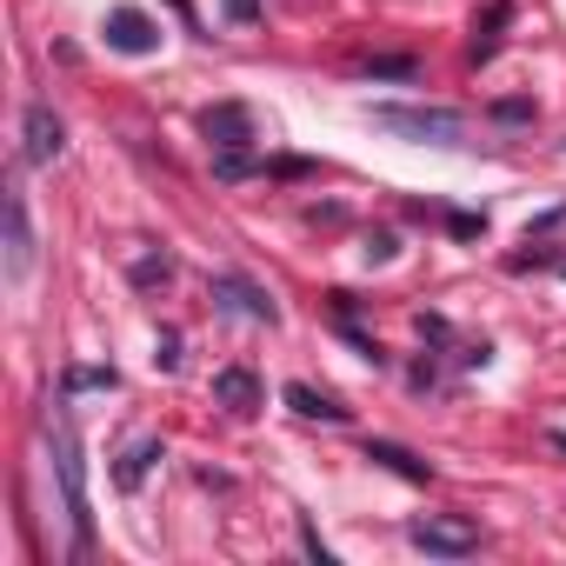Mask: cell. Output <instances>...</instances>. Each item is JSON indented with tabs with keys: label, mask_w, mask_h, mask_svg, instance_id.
Instances as JSON below:
<instances>
[{
	"label": "cell",
	"mask_w": 566,
	"mask_h": 566,
	"mask_svg": "<svg viewBox=\"0 0 566 566\" xmlns=\"http://www.w3.org/2000/svg\"><path fill=\"white\" fill-rule=\"evenodd\" d=\"M54 433V473H61V493H67V520H74V546L87 553L94 546V506H87V460H81V440H74V420L54 413L48 420Z\"/></svg>",
	"instance_id": "cell-1"
},
{
	"label": "cell",
	"mask_w": 566,
	"mask_h": 566,
	"mask_svg": "<svg viewBox=\"0 0 566 566\" xmlns=\"http://www.w3.org/2000/svg\"><path fill=\"white\" fill-rule=\"evenodd\" d=\"M367 120L420 147H467V114H447V107H367Z\"/></svg>",
	"instance_id": "cell-2"
},
{
	"label": "cell",
	"mask_w": 566,
	"mask_h": 566,
	"mask_svg": "<svg viewBox=\"0 0 566 566\" xmlns=\"http://www.w3.org/2000/svg\"><path fill=\"white\" fill-rule=\"evenodd\" d=\"M407 539H413L420 553H440V559H467V553L480 546V526H473V520H447V513H427V520H413V526H407Z\"/></svg>",
	"instance_id": "cell-3"
},
{
	"label": "cell",
	"mask_w": 566,
	"mask_h": 566,
	"mask_svg": "<svg viewBox=\"0 0 566 566\" xmlns=\"http://www.w3.org/2000/svg\"><path fill=\"white\" fill-rule=\"evenodd\" d=\"M207 294L220 301V307H233V314H247L253 327H280V307L266 301V287H253L247 273H213L207 280Z\"/></svg>",
	"instance_id": "cell-4"
},
{
	"label": "cell",
	"mask_w": 566,
	"mask_h": 566,
	"mask_svg": "<svg viewBox=\"0 0 566 566\" xmlns=\"http://www.w3.org/2000/svg\"><path fill=\"white\" fill-rule=\"evenodd\" d=\"M21 154H28V167H48V160H61V147H67V127H61V114L48 107V101H34L28 107V120H21Z\"/></svg>",
	"instance_id": "cell-5"
},
{
	"label": "cell",
	"mask_w": 566,
	"mask_h": 566,
	"mask_svg": "<svg viewBox=\"0 0 566 566\" xmlns=\"http://www.w3.org/2000/svg\"><path fill=\"white\" fill-rule=\"evenodd\" d=\"M200 134L227 154V147H253V114L240 107V101H220V107H207L200 114Z\"/></svg>",
	"instance_id": "cell-6"
},
{
	"label": "cell",
	"mask_w": 566,
	"mask_h": 566,
	"mask_svg": "<svg viewBox=\"0 0 566 566\" xmlns=\"http://www.w3.org/2000/svg\"><path fill=\"white\" fill-rule=\"evenodd\" d=\"M260 400H266V394H260L253 367H220V374H213V407H227V413L247 420V413H260Z\"/></svg>",
	"instance_id": "cell-7"
},
{
	"label": "cell",
	"mask_w": 566,
	"mask_h": 566,
	"mask_svg": "<svg viewBox=\"0 0 566 566\" xmlns=\"http://www.w3.org/2000/svg\"><path fill=\"white\" fill-rule=\"evenodd\" d=\"M107 48H114V54H154V48H160V34H154V21H147V14L114 8V14H107Z\"/></svg>",
	"instance_id": "cell-8"
},
{
	"label": "cell",
	"mask_w": 566,
	"mask_h": 566,
	"mask_svg": "<svg viewBox=\"0 0 566 566\" xmlns=\"http://www.w3.org/2000/svg\"><path fill=\"white\" fill-rule=\"evenodd\" d=\"M34 266V227H28V200L8 193V280H28Z\"/></svg>",
	"instance_id": "cell-9"
},
{
	"label": "cell",
	"mask_w": 566,
	"mask_h": 566,
	"mask_svg": "<svg viewBox=\"0 0 566 566\" xmlns=\"http://www.w3.org/2000/svg\"><path fill=\"white\" fill-rule=\"evenodd\" d=\"M367 460H374V467H387V473H400V480H413V486H427V480H433V467H427L420 453H407L400 440H367Z\"/></svg>",
	"instance_id": "cell-10"
},
{
	"label": "cell",
	"mask_w": 566,
	"mask_h": 566,
	"mask_svg": "<svg viewBox=\"0 0 566 566\" xmlns=\"http://www.w3.org/2000/svg\"><path fill=\"white\" fill-rule=\"evenodd\" d=\"M154 460H167V453H160V440H134V447L114 460V486H120V493H140V480L154 473Z\"/></svg>",
	"instance_id": "cell-11"
},
{
	"label": "cell",
	"mask_w": 566,
	"mask_h": 566,
	"mask_svg": "<svg viewBox=\"0 0 566 566\" xmlns=\"http://www.w3.org/2000/svg\"><path fill=\"white\" fill-rule=\"evenodd\" d=\"M287 407H294L301 420H334V427L347 420V407H340L334 394H321V387H307V380H294V387H287Z\"/></svg>",
	"instance_id": "cell-12"
},
{
	"label": "cell",
	"mask_w": 566,
	"mask_h": 566,
	"mask_svg": "<svg viewBox=\"0 0 566 566\" xmlns=\"http://www.w3.org/2000/svg\"><path fill=\"white\" fill-rule=\"evenodd\" d=\"M513 21V8H506V0H493V8H486V21L473 28V61H493L500 54V28Z\"/></svg>",
	"instance_id": "cell-13"
},
{
	"label": "cell",
	"mask_w": 566,
	"mask_h": 566,
	"mask_svg": "<svg viewBox=\"0 0 566 566\" xmlns=\"http://www.w3.org/2000/svg\"><path fill=\"white\" fill-rule=\"evenodd\" d=\"M120 374L114 367H67V394H114Z\"/></svg>",
	"instance_id": "cell-14"
},
{
	"label": "cell",
	"mask_w": 566,
	"mask_h": 566,
	"mask_svg": "<svg viewBox=\"0 0 566 566\" xmlns=\"http://www.w3.org/2000/svg\"><path fill=\"white\" fill-rule=\"evenodd\" d=\"M413 74H420L413 54H380V61H367V81H413Z\"/></svg>",
	"instance_id": "cell-15"
},
{
	"label": "cell",
	"mask_w": 566,
	"mask_h": 566,
	"mask_svg": "<svg viewBox=\"0 0 566 566\" xmlns=\"http://www.w3.org/2000/svg\"><path fill=\"white\" fill-rule=\"evenodd\" d=\"M174 280V260L160 253V260H134V287H167Z\"/></svg>",
	"instance_id": "cell-16"
},
{
	"label": "cell",
	"mask_w": 566,
	"mask_h": 566,
	"mask_svg": "<svg viewBox=\"0 0 566 566\" xmlns=\"http://www.w3.org/2000/svg\"><path fill=\"white\" fill-rule=\"evenodd\" d=\"M301 546H307V553H314L321 566H334V546H327V539L314 533V520H307V513H301Z\"/></svg>",
	"instance_id": "cell-17"
},
{
	"label": "cell",
	"mask_w": 566,
	"mask_h": 566,
	"mask_svg": "<svg viewBox=\"0 0 566 566\" xmlns=\"http://www.w3.org/2000/svg\"><path fill=\"white\" fill-rule=\"evenodd\" d=\"M493 120L520 127V120H533V101H493Z\"/></svg>",
	"instance_id": "cell-18"
},
{
	"label": "cell",
	"mask_w": 566,
	"mask_h": 566,
	"mask_svg": "<svg viewBox=\"0 0 566 566\" xmlns=\"http://www.w3.org/2000/svg\"><path fill=\"white\" fill-rule=\"evenodd\" d=\"M154 367H160V374H174V367H180V334H160V354H154Z\"/></svg>",
	"instance_id": "cell-19"
},
{
	"label": "cell",
	"mask_w": 566,
	"mask_h": 566,
	"mask_svg": "<svg viewBox=\"0 0 566 566\" xmlns=\"http://www.w3.org/2000/svg\"><path fill=\"white\" fill-rule=\"evenodd\" d=\"M447 227H453V233H460V240H473V233H480V227H486V220H480V213H447Z\"/></svg>",
	"instance_id": "cell-20"
},
{
	"label": "cell",
	"mask_w": 566,
	"mask_h": 566,
	"mask_svg": "<svg viewBox=\"0 0 566 566\" xmlns=\"http://www.w3.org/2000/svg\"><path fill=\"white\" fill-rule=\"evenodd\" d=\"M394 253H400V240H394V233H374V240H367V260H394Z\"/></svg>",
	"instance_id": "cell-21"
},
{
	"label": "cell",
	"mask_w": 566,
	"mask_h": 566,
	"mask_svg": "<svg viewBox=\"0 0 566 566\" xmlns=\"http://www.w3.org/2000/svg\"><path fill=\"white\" fill-rule=\"evenodd\" d=\"M227 21H240V28L260 21V0H227Z\"/></svg>",
	"instance_id": "cell-22"
},
{
	"label": "cell",
	"mask_w": 566,
	"mask_h": 566,
	"mask_svg": "<svg viewBox=\"0 0 566 566\" xmlns=\"http://www.w3.org/2000/svg\"><path fill=\"white\" fill-rule=\"evenodd\" d=\"M167 8H174V14H180L187 28H200V14H193V0H167Z\"/></svg>",
	"instance_id": "cell-23"
},
{
	"label": "cell",
	"mask_w": 566,
	"mask_h": 566,
	"mask_svg": "<svg viewBox=\"0 0 566 566\" xmlns=\"http://www.w3.org/2000/svg\"><path fill=\"white\" fill-rule=\"evenodd\" d=\"M553 447H559V453H566V427H559V433H553Z\"/></svg>",
	"instance_id": "cell-24"
}]
</instances>
